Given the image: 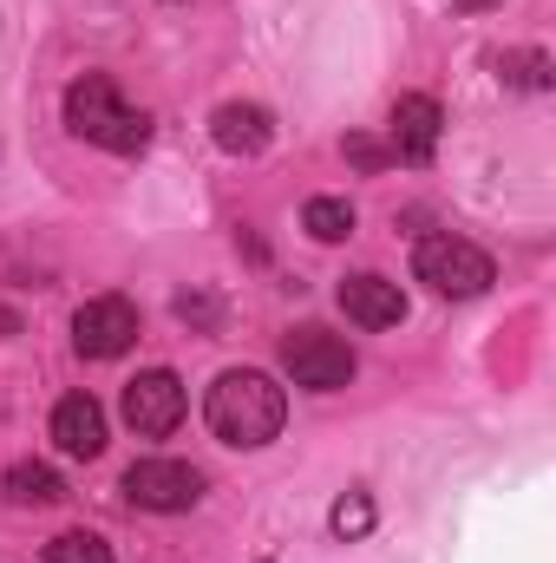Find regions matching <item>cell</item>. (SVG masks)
<instances>
[{"mask_svg": "<svg viewBox=\"0 0 556 563\" xmlns=\"http://www.w3.org/2000/svg\"><path fill=\"white\" fill-rule=\"evenodd\" d=\"M203 413H210V432H216L223 445L256 452V445H269V439L281 432V420H288V394H281L263 367H230V374H216Z\"/></svg>", "mask_w": 556, "mask_h": 563, "instance_id": "obj_1", "label": "cell"}, {"mask_svg": "<svg viewBox=\"0 0 556 563\" xmlns=\"http://www.w3.org/2000/svg\"><path fill=\"white\" fill-rule=\"evenodd\" d=\"M66 125H73V139L99 144V151H119V157H138L151 144V119L138 106H125V92L105 73H86V79L66 86Z\"/></svg>", "mask_w": 556, "mask_h": 563, "instance_id": "obj_2", "label": "cell"}, {"mask_svg": "<svg viewBox=\"0 0 556 563\" xmlns=\"http://www.w3.org/2000/svg\"><path fill=\"white\" fill-rule=\"evenodd\" d=\"M413 276L432 288V295H452V301H471V295H485L498 269H491V256L478 250V243H465V236H452V230H432V236H419L413 250Z\"/></svg>", "mask_w": 556, "mask_h": 563, "instance_id": "obj_3", "label": "cell"}, {"mask_svg": "<svg viewBox=\"0 0 556 563\" xmlns=\"http://www.w3.org/2000/svg\"><path fill=\"white\" fill-rule=\"evenodd\" d=\"M281 367H288V380L294 387H308V394H341L347 380H354V347L341 341V334H327V328H294V334H281Z\"/></svg>", "mask_w": 556, "mask_h": 563, "instance_id": "obj_4", "label": "cell"}, {"mask_svg": "<svg viewBox=\"0 0 556 563\" xmlns=\"http://www.w3.org/2000/svg\"><path fill=\"white\" fill-rule=\"evenodd\" d=\"M138 341V308L125 295H92L79 314H73V347L86 361H119L125 347Z\"/></svg>", "mask_w": 556, "mask_h": 563, "instance_id": "obj_5", "label": "cell"}, {"mask_svg": "<svg viewBox=\"0 0 556 563\" xmlns=\"http://www.w3.org/2000/svg\"><path fill=\"white\" fill-rule=\"evenodd\" d=\"M125 498L138 511H190L203 498V472L184 465V459H138L125 472Z\"/></svg>", "mask_w": 556, "mask_h": 563, "instance_id": "obj_6", "label": "cell"}, {"mask_svg": "<svg viewBox=\"0 0 556 563\" xmlns=\"http://www.w3.org/2000/svg\"><path fill=\"white\" fill-rule=\"evenodd\" d=\"M177 420H184V380L170 367H151V374H138L125 387V426L132 432L164 439V432H177Z\"/></svg>", "mask_w": 556, "mask_h": 563, "instance_id": "obj_7", "label": "cell"}, {"mask_svg": "<svg viewBox=\"0 0 556 563\" xmlns=\"http://www.w3.org/2000/svg\"><path fill=\"white\" fill-rule=\"evenodd\" d=\"M53 445L66 459H99L105 452V407L92 394H66L53 407Z\"/></svg>", "mask_w": 556, "mask_h": 563, "instance_id": "obj_8", "label": "cell"}, {"mask_svg": "<svg viewBox=\"0 0 556 563\" xmlns=\"http://www.w3.org/2000/svg\"><path fill=\"white\" fill-rule=\"evenodd\" d=\"M341 308H347V321H360V328H400V321H407V295H400V282L374 276V269L341 282Z\"/></svg>", "mask_w": 556, "mask_h": 563, "instance_id": "obj_9", "label": "cell"}, {"mask_svg": "<svg viewBox=\"0 0 556 563\" xmlns=\"http://www.w3.org/2000/svg\"><path fill=\"white\" fill-rule=\"evenodd\" d=\"M438 125H445L438 99L407 92V99L393 106V157H407V164H432V151H438Z\"/></svg>", "mask_w": 556, "mask_h": 563, "instance_id": "obj_10", "label": "cell"}, {"mask_svg": "<svg viewBox=\"0 0 556 563\" xmlns=\"http://www.w3.org/2000/svg\"><path fill=\"white\" fill-rule=\"evenodd\" d=\"M210 139L223 144L230 157H263L269 139H276V119L263 112V106H243V99H230V106H216V119H210Z\"/></svg>", "mask_w": 556, "mask_h": 563, "instance_id": "obj_11", "label": "cell"}, {"mask_svg": "<svg viewBox=\"0 0 556 563\" xmlns=\"http://www.w3.org/2000/svg\"><path fill=\"white\" fill-rule=\"evenodd\" d=\"M66 498V478L53 472V465H33V459H20L13 472H7V505H59Z\"/></svg>", "mask_w": 556, "mask_h": 563, "instance_id": "obj_12", "label": "cell"}, {"mask_svg": "<svg viewBox=\"0 0 556 563\" xmlns=\"http://www.w3.org/2000/svg\"><path fill=\"white\" fill-rule=\"evenodd\" d=\"M301 230H308L314 243H347V236H354V203H347V197H308Z\"/></svg>", "mask_w": 556, "mask_h": 563, "instance_id": "obj_13", "label": "cell"}, {"mask_svg": "<svg viewBox=\"0 0 556 563\" xmlns=\"http://www.w3.org/2000/svg\"><path fill=\"white\" fill-rule=\"evenodd\" d=\"M498 79L518 86V92H551V53H504Z\"/></svg>", "mask_w": 556, "mask_h": 563, "instance_id": "obj_14", "label": "cell"}, {"mask_svg": "<svg viewBox=\"0 0 556 563\" xmlns=\"http://www.w3.org/2000/svg\"><path fill=\"white\" fill-rule=\"evenodd\" d=\"M46 563H112V544L99 531H59L46 544Z\"/></svg>", "mask_w": 556, "mask_h": 563, "instance_id": "obj_15", "label": "cell"}, {"mask_svg": "<svg viewBox=\"0 0 556 563\" xmlns=\"http://www.w3.org/2000/svg\"><path fill=\"white\" fill-rule=\"evenodd\" d=\"M327 531L341 538V544H354V538H367L374 531V498L367 492H347L334 511H327Z\"/></svg>", "mask_w": 556, "mask_h": 563, "instance_id": "obj_16", "label": "cell"}, {"mask_svg": "<svg viewBox=\"0 0 556 563\" xmlns=\"http://www.w3.org/2000/svg\"><path fill=\"white\" fill-rule=\"evenodd\" d=\"M347 157H354L360 170H387V164H393V144H374V139H347Z\"/></svg>", "mask_w": 556, "mask_h": 563, "instance_id": "obj_17", "label": "cell"}, {"mask_svg": "<svg viewBox=\"0 0 556 563\" xmlns=\"http://www.w3.org/2000/svg\"><path fill=\"white\" fill-rule=\"evenodd\" d=\"M458 13H485V7H498V0H452Z\"/></svg>", "mask_w": 556, "mask_h": 563, "instance_id": "obj_18", "label": "cell"}]
</instances>
